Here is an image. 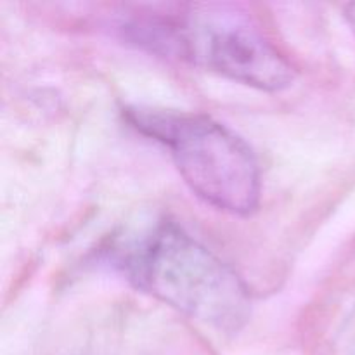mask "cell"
Returning <instances> with one entry per match:
<instances>
[{
  "label": "cell",
  "mask_w": 355,
  "mask_h": 355,
  "mask_svg": "<svg viewBox=\"0 0 355 355\" xmlns=\"http://www.w3.org/2000/svg\"><path fill=\"white\" fill-rule=\"evenodd\" d=\"M184 54L211 71L262 90H281L295 78L284 55L243 12L225 6H198L179 28Z\"/></svg>",
  "instance_id": "cell-3"
},
{
  "label": "cell",
  "mask_w": 355,
  "mask_h": 355,
  "mask_svg": "<svg viewBox=\"0 0 355 355\" xmlns=\"http://www.w3.org/2000/svg\"><path fill=\"white\" fill-rule=\"evenodd\" d=\"M121 266L135 286L201 324L238 329L248 318L241 279L175 222H158L132 243Z\"/></svg>",
  "instance_id": "cell-1"
},
{
  "label": "cell",
  "mask_w": 355,
  "mask_h": 355,
  "mask_svg": "<svg viewBox=\"0 0 355 355\" xmlns=\"http://www.w3.org/2000/svg\"><path fill=\"white\" fill-rule=\"evenodd\" d=\"M137 130L170 149L187 186L207 203L234 215L259 207L260 170L241 137L205 114L162 110L127 111Z\"/></svg>",
  "instance_id": "cell-2"
}]
</instances>
